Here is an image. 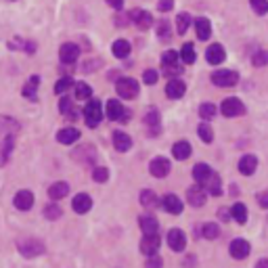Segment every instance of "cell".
I'll return each instance as SVG.
<instances>
[{
  "instance_id": "obj_40",
  "label": "cell",
  "mask_w": 268,
  "mask_h": 268,
  "mask_svg": "<svg viewBox=\"0 0 268 268\" xmlns=\"http://www.w3.org/2000/svg\"><path fill=\"white\" fill-rule=\"evenodd\" d=\"M61 207L57 205V203H50V205H46L44 207V216L48 218V220H57V218H61Z\"/></svg>"
},
{
  "instance_id": "obj_10",
  "label": "cell",
  "mask_w": 268,
  "mask_h": 268,
  "mask_svg": "<svg viewBox=\"0 0 268 268\" xmlns=\"http://www.w3.org/2000/svg\"><path fill=\"white\" fill-rule=\"evenodd\" d=\"M229 249H231V256H233L235 260H243V258H247V256H249V251H251V247H249V243L245 241V239H235Z\"/></svg>"
},
{
  "instance_id": "obj_1",
  "label": "cell",
  "mask_w": 268,
  "mask_h": 268,
  "mask_svg": "<svg viewBox=\"0 0 268 268\" xmlns=\"http://www.w3.org/2000/svg\"><path fill=\"white\" fill-rule=\"evenodd\" d=\"M17 247L21 251V256L25 258H36L40 253H44V243H40L38 239H19Z\"/></svg>"
},
{
  "instance_id": "obj_11",
  "label": "cell",
  "mask_w": 268,
  "mask_h": 268,
  "mask_svg": "<svg viewBox=\"0 0 268 268\" xmlns=\"http://www.w3.org/2000/svg\"><path fill=\"white\" fill-rule=\"evenodd\" d=\"M157 249H159V237L145 235V239L140 241V251H143L145 256H157Z\"/></svg>"
},
{
  "instance_id": "obj_38",
  "label": "cell",
  "mask_w": 268,
  "mask_h": 268,
  "mask_svg": "<svg viewBox=\"0 0 268 268\" xmlns=\"http://www.w3.org/2000/svg\"><path fill=\"white\" fill-rule=\"evenodd\" d=\"M197 134H199V138L203 140V143H211V140H214V132H211V128H209L207 124H199Z\"/></svg>"
},
{
  "instance_id": "obj_47",
  "label": "cell",
  "mask_w": 268,
  "mask_h": 268,
  "mask_svg": "<svg viewBox=\"0 0 268 268\" xmlns=\"http://www.w3.org/2000/svg\"><path fill=\"white\" fill-rule=\"evenodd\" d=\"M162 258L159 256H149V260H147V264H145V268H162Z\"/></svg>"
},
{
  "instance_id": "obj_50",
  "label": "cell",
  "mask_w": 268,
  "mask_h": 268,
  "mask_svg": "<svg viewBox=\"0 0 268 268\" xmlns=\"http://www.w3.org/2000/svg\"><path fill=\"white\" fill-rule=\"evenodd\" d=\"M182 74V67L178 65H168L166 67V76H180Z\"/></svg>"
},
{
  "instance_id": "obj_28",
  "label": "cell",
  "mask_w": 268,
  "mask_h": 268,
  "mask_svg": "<svg viewBox=\"0 0 268 268\" xmlns=\"http://www.w3.org/2000/svg\"><path fill=\"white\" fill-rule=\"evenodd\" d=\"M38 84H40V78L38 76H32L30 78V82H27L25 84V86H23V96L25 98H32V101H36V90H38Z\"/></svg>"
},
{
  "instance_id": "obj_43",
  "label": "cell",
  "mask_w": 268,
  "mask_h": 268,
  "mask_svg": "<svg viewBox=\"0 0 268 268\" xmlns=\"http://www.w3.org/2000/svg\"><path fill=\"white\" fill-rule=\"evenodd\" d=\"M92 178L96 182H105L109 178V170H107V168H103V166H96L94 170H92Z\"/></svg>"
},
{
  "instance_id": "obj_44",
  "label": "cell",
  "mask_w": 268,
  "mask_h": 268,
  "mask_svg": "<svg viewBox=\"0 0 268 268\" xmlns=\"http://www.w3.org/2000/svg\"><path fill=\"white\" fill-rule=\"evenodd\" d=\"M251 9L258 13V15H264V13H268V0H249Z\"/></svg>"
},
{
  "instance_id": "obj_24",
  "label": "cell",
  "mask_w": 268,
  "mask_h": 268,
  "mask_svg": "<svg viewBox=\"0 0 268 268\" xmlns=\"http://www.w3.org/2000/svg\"><path fill=\"white\" fill-rule=\"evenodd\" d=\"M140 229H143L145 235H157L159 222L155 220L153 216H140Z\"/></svg>"
},
{
  "instance_id": "obj_34",
  "label": "cell",
  "mask_w": 268,
  "mask_h": 268,
  "mask_svg": "<svg viewBox=\"0 0 268 268\" xmlns=\"http://www.w3.org/2000/svg\"><path fill=\"white\" fill-rule=\"evenodd\" d=\"M145 124H147V126H153V132H157V130H159V111H157V109L147 111Z\"/></svg>"
},
{
  "instance_id": "obj_7",
  "label": "cell",
  "mask_w": 268,
  "mask_h": 268,
  "mask_svg": "<svg viewBox=\"0 0 268 268\" xmlns=\"http://www.w3.org/2000/svg\"><path fill=\"white\" fill-rule=\"evenodd\" d=\"M168 245H170L172 251H185L187 247V237L180 229H172L168 233Z\"/></svg>"
},
{
  "instance_id": "obj_18",
  "label": "cell",
  "mask_w": 268,
  "mask_h": 268,
  "mask_svg": "<svg viewBox=\"0 0 268 268\" xmlns=\"http://www.w3.org/2000/svg\"><path fill=\"white\" fill-rule=\"evenodd\" d=\"M162 207L166 211H170V214H180V211H182V201H180V197H176V195H166L162 199Z\"/></svg>"
},
{
  "instance_id": "obj_37",
  "label": "cell",
  "mask_w": 268,
  "mask_h": 268,
  "mask_svg": "<svg viewBox=\"0 0 268 268\" xmlns=\"http://www.w3.org/2000/svg\"><path fill=\"white\" fill-rule=\"evenodd\" d=\"M216 114H218V109H216V105H211V103H203V105L199 107V118H203L205 122L211 120Z\"/></svg>"
},
{
  "instance_id": "obj_22",
  "label": "cell",
  "mask_w": 268,
  "mask_h": 268,
  "mask_svg": "<svg viewBox=\"0 0 268 268\" xmlns=\"http://www.w3.org/2000/svg\"><path fill=\"white\" fill-rule=\"evenodd\" d=\"M114 147L118 149V151H130V147H132V138L126 134V132H114Z\"/></svg>"
},
{
  "instance_id": "obj_12",
  "label": "cell",
  "mask_w": 268,
  "mask_h": 268,
  "mask_svg": "<svg viewBox=\"0 0 268 268\" xmlns=\"http://www.w3.org/2000/svg\"><path fill=\"white\" fill-rule=\"evenodd\" d=\"M149 170L155 178H164V176H168V172H170V162L166 157H155L149 166Z\"/></svg>"
},
{
  "instance_id": "obj_52",
  "label": "cell",
  "mask_w": 268,
  "mask_h": 268,
  "mask_svg": "<svg viewBox=\"0 0 268 268\" xmlns=\"http://www.w3.org/2000/svg\"><path fill=\"white\" fill-rule=\"evenodd\" d=\"M258 201H260L262 207H268V191H264V193L258 195Z\"/></svg>"
},
{
  "instance_id": "obj_33",
  "label": "cell",
  "mask_w": 268,
  "mask_h": 268,
  "mask_svg": "<svg viewBox=\"0 0 268 268\" xmlns=\"http://www.w3.org/2000/svg\"><path fill=\"white\" fill-rule=\"evenodd\" d=\"M180 57H182V61H185L187 65L195 63V46L191 44V42H187V44L180 48Z\"/></svg>"
},
{
  "instance_id": "obj_13",
  "label": "cell",
  "mask_w": 268,
  "mask_h": 268,
  "mask_svg": "<svg viewBox=\"0 0 268 268\" xmlns=\"http://www.w3.org/2000/svg\"><path fill=\"white\" fill-rule=\"evenodd\" d=\"M130 21H134L140 30H147V27H151L153 19H151V13L143 11V9H134L130 11Z\"/></svg>"
},
{
  "instance_id": "obj_26",
  "label": "cell",
  "mask_w": 268,
  "mask_h": 268,
  "mask_svg": "<svg viewBox=\"0 0 268 268\" xmlns=\"http://www.w3.org/2000/svg\"><path fill=\"white\" fill-rule=\"evenodd\" d=\"M111 50H114V55L118 59H126L130 55V42H126V40H116L114 42V46H111Z\"/></svg>"
},
{
  "instance_id": "obj_17",
  "label": "cell",
  "mask_w": 268,
  "mask_h": 268,
  "mask_svg": "<svg viewBox=\"0 0 268 268\" xmlns=\"http://www.w3.org/2000/svg\"><path fill=\"white\" fill-rule=\"evenodd\" d=\"M256 168H258V159L253 157V155H243L241 162H239V172L243 176H251L256 172Z\"/></svg>"
},
{
  "instance_id": "obj_41",
  "label": "cell",
  "mask_w": 268,
  "mask_h": 268,
  "mask_svg": "<svg viewBox=\"0 0 268 268\" xmlns=\"http://www.w3.org/2000/svg\"><path fill=\"white\" fill-rule=\"evenodd\" d=\"M72 86H74V80H72V78H61L57 84H55V92H57V94H63L65 90H69Z\"/></svg>"
},
{
  "instance_id": "obj_25",
  "label": "cell",
  "mask_w": 268,
  "mask_h": 268,
  "mask_svg": "<svg viewBox=\"0 0 268 268\" xmlns=\"http://www.w3.org/2000/svg\"><path fill=\"white\" fill-rule=\"evenodd\" d=\"M195 30H197V38H199V40H207V38L211 36V25H209V21H207L205 17H199V19H197Z\"/></svg>"
},
{
  "instance_id": "obj_21",
  "label": "cell",
  "mask_w": 268,
  "mask_h": 268,
  "mask_svg": "<svg viewBox=\"0 0 268 268\" xmlns=\"http://www.w3.org/2000/svg\"><path fill=\"white\" fill-rule=\"evenodd\" d=\"M67 193H69V185H67V182H55V185H50V189H48V197H50L52 201L63 199Z\"/></svg>"
},
{
  "instance_id": "obj_42",
  "label": "cell",
  "mask_w": 268,
  "mask_h": 268,
  "mask_svg": "<svg viewBox=\"0 0 268 268\" xmlns=\"http://www.w3.org/2000/svg\"><path fill=\"white\" fill-rule=\"evenodd\" d=\"M251 63L256 65V67H264V65L268 63V50H258V52L251 57Z\"/></svg>"
},
{
  "instance_id": "obj_16",
  "label": "cell",
  "mask_w": 268,
  "mask_h": 268,
  "mask_svg": "<svg viewBox=\"0 0 268 268\" xmlns=\"http://www.w3.org/2000/svg\"><path fill=\"white\" fill-rule=\"evenodd\" d=\"M72 205H74V211H78V214H86V211L92 207V199L86 193H80V195L74 197Z\"/></svg>"
},
{
  "instance_id": "obj_3",
  "label": "cell",
  "mask_w": 268,
  "mask_h": 268,
  "mask_svg": "<svg viewBox=\"0 0 268 268\" xmlns=\"http://www.w3.org/2000/svg\"><path fill=\"white\" fill-rule=\"evenodd\" d=\"M116 90L122 98H134L138 94V82L134 78H120L116 82Z\"/></svg>"
},
{
  "instance_id": "obj_9",
  "label": "cell",
  "mask_w": 268,
  "mask_h": 268,
  "mask_svg": "<svg viewBox=\"0 0 268 268\" xmlns=\"http://www.w3.org/2000/svg\"><path fill=\"white\" fill-rule=\"evenodd\" d=\"M128 116L130 114L124 109V105L120 101H116V98L107 101V118L109 120H122V122H126V120H128Z\"/></svg>"
},
{
  "instance_id": "obj_15",
  "label": "cell",
  "mask_w": 268,
  "mask_h": 268,
  "mask_svg": "<svg viewBox=\"0 0 268 268\" xmlns=\"http://www.w3.org/2000/svg\"><path fill=\"white\" fill-rule=\"evenodd\" d=\"M211 174H214V172H211V168H209L207 164H197V166L193 168V178H195L197 185H201V187L209 180Z\"/></svg>"
},
{
  "instance_id": "obj_23",
  "label": "cell",
  "mask_w": 268,
  "mask_h": 268,
  "mask_svg": "<svg viewBox=\"0 0 268 268\" xmlns=\"http://www.w3.org/2000/svg\"><path fill=\"white\" fill-rule=\"evenodd\" d=\"M78 138H80V132L76 128H63V130L57 132V140L61 145H72V143H76Z\"/></svg>"
},
{
  "instance_id": "obj_5",
  "label": "cell",
  "mask_w": 268,
  "mask_h": 268,
  "mask_svg": "<svg viewBox=\"0 0 268 268\" xmlns=\"http://www.w3.org/2000/svg\"><path fill=\"white\" fill-rule=\"evenodd\" d=\"M220 114H222L224 118L243 116V114H245V105L239 101V98H227V101H222V105H220Z\"/></svg>"
},
{
  "instance_id": "obj_48",
  "label": "cell",
  "mask_w": 268,
  "mask_h": 268,
  "mask_svg": "<svg viewBox=\"0 0 268 268\" xmlns=\"http://www.w3.org/2000/svg\"><path fill=\"white\" fill-rule=\"evenodd\" d=\"M59 109H61V114H69V111H72V101H69V98L65 96V98H61V103H59Z\"/></svg>"
},
{
  "instance_id": "obj_51",
  "label": "cell",
  "mask_w": 268,
  "mask_h": 268,
  "mask_svg": "<svg viewBox=\"0 0 268 268\" xmlns=\"http://www.w3.org/2000/svg\"><path fill=\"white\" fill-rule=\"evenodd\" d=\"M157 34H159V38H166L168 34H170V27H168L166 21H162V23L157 25Z\"/></svg>"
},
{
  "instance_id": "obj_27",
  "label": "cell",
  "mask_w": 268,
  "mask_h": 268,
  "mask_svg": "<svg viewBox=\"0 0 268 268\" xmlns=\"http://www.w3.org/2000/svg\"><path fill=\"white\" fill-rule=\"evenodd\" d=\"M172 153H174V157L176 159H187L189 155H191V145L187 143V140H180V143H176L174 147H172Z\"/></svg>"
},
{
  "instance_id": "obj_14",
  "label": "cell",
  "mask_w": 268,
  "mask_h": 268,
  "mask_svg": "<svg viewBox=\"0 0 268 268\" xmlns=\"http://www.w3.org/2000/svg\"><path fill=\"white\" fill-rule=\"evenodd\" d=\"M13 203H15V207L17 209H21V211H25V209H30L32 205H34V193L32 191H19L17 195H15V199H13Z\"/></svg>"
},
{
  "instance_id": "obj_8",
  "label": "cell",
  "mask_w": 268,
  "mask_h": 268,
  "mask_svg": "<svg viewBox=\"0 0 268 268\" xmlns=\"http://www.w3.org/2000/svg\"><path fill=\"white\" fill-rule=\"evenodd\" d=\"M78 57H80V48H78V44H74V42H67V44H63V46L59 48V59H61L65 65L76 63Z\"/></svg>"
},
{
  "instance_id": "obj_39",
  "label": "cell",
  "mask_w": 268,
  "mask_h": 268,
  "mask_svg": "<svg viewBox=\"0 0 268 268\" xmlns=\"http://www.w3.org/2000/svg\"><path fill=\"white\" fill-rule=\"evenodd\" d=\"M201 235H203L205 239H216V237L220 235V229H218V224H214V222H207L205 227L201 229Z\"/></svg>"
},
{
  "instance_id": "obj_4",
  "label": "cell",
  "mask_w": 268,
  "mask_h": 268,
  "mask_svg": "<svg viewBox=\"0 0 268 268\" xmlns=\"http://www.w3.org/2000/svg\"><path fill=\"white\" fill-rule=\"evenodd\" d=\"M237 80H239L237 72H231V69H218V72L211 74V82H214L216 86H222V88L235 86Z\"/></svg>"
},
{
  "instance_id": "obj_6",
  "label": "cell",
  "mask_w": 268,
  "mask_h": 268,
  "mask_svg": "<svg viewBox=\"0 0 268 268\" xmlns=\"http://www.w3.org/2000/svg\"><path fill=\"white\" fill-rule=\"evenodd\" d=\"M205 199H207V191H205V187H201V185H195V187H191V189L187 191V201H189L193 207H201V205L205 203Z\"/></svg>"
},
{
  "instance_id": "obj_53",
  "label": "cell",
  "mask_w": 268,
  "mask_h": 268,
  "mask_svg": "<svg viewBox=\"0 0 268 268\" xmlns=\"http://www.w3.org/2000/svg\"><path fill=\"white\" fill-rule=\"evenodd\" d=\"M107 3H109L111 7H114V9H118V11L124 7V0H107Z\"/></svg>"
},
{
  "instance_id": "obj_35",
  "label": "cell",
  "mask_w": 268,
  "mask_h": 268,
  "mask_svg": "<svg viewBox=\"0 0 268 268\" xmlns=\"http://www.w3.org/2000/svg\"><path fill=\"white\" fill-rule=\"evenodd\" d=\"M11 151H13V136H7L5 143H3V147H0V166H3V164L9 159Z\"/></svg>"
},
{
  "instance_id": "obj_45",
  "label": "cell",
  "mask_w": 268,
  "mask_h": 268,
  "mask_svg": "<svg viewBox=\"0 0 268 268\" xmlns=\"http://www.w3.org/2000/svg\"><path fill=\"white\" fill-rule=\"evenodd\" d=\"M162 63H164V67H168V65H176V52H174V50H166V52H164V57H162Z\"/></svg>"
},
{
  "instance_id": "obj_2",
  "label": "cell",
  "mask_w": 268,
  "mask_h": 268,
  "mask_svg": "<svg viewBox=\"0 0 268 268\" xmlns=\"http://www.w3.org/2000/svg\"><path fill=\"white\" fill-rule=\"evenodd\" d=\"M84 120L90 128H96L98 124L103 120V107H101V101H88V105L84 107Z\"/></svg>"
},
{
  "instance_id": "obj_49",
  "label": "cell",
  "mask_w": 268,
  "mask_h": 268,
  "mask_svg": "<svg viewBox=\"0 0 268 268\" xmlns=\"http://www.w3.org/2000/svg\"><path fill=\"white\" fill-rule=\"evenodd\" d=\"M172 7H174V0H159V5H157V9H159L162 13L172 11Z\"/></svg>"
},
{
  "instance_id": "obj_20",
  "label": "cell",
  "mask_w": 268,
  "mask_h": 268,
  "mask_svg": "<svg viewBox=\"0 0 268 268\" xmlns=\"http://www.w3.org/2000/svg\"><path fill=\"white\" fill-rule=\"evenodd\" d=\"M185 90H187V86H185V82H180V80L168 82V86H166V94L170 98H180L185 94Z\"/></svg>"
},
{
  "instance_id": "obj_54",
  "label": "cell",
  "mask_w": 268,
  "mask_h": 268,
  "mask_svg": "<svg viewBox=\"0 0 268 268\" xmlns=\"http://www.w3.org/2000/svg\"><path fill=\"white\" fill-rule=\"evenodd\" d=\"M256 268H268V258H262V260L256 264Z\"/></svg>"
},
{
  "instance_id": "obj_36",
  "label": "cell",
  "mask_w": 268,
  "mask_h": 268,
  "mask_svg": "<svg viewBox=\"0 0 268 268\" xmlns=\"http://www.w3.org/2000/svg\"><path fill=\"white\" fill-rule=\"evenodd\" d=\"M189 25H191V15H189V13H180L178 19H176V30H178V34H185L189 30Z\"/></svg>"
},
{
  "instance_id": "obj_19",
  "label": "cell",
  "mask_w": 268,
  "mask_h": 268,
  "mask_svg": "<svg viewBox=\"0 0 268 268\" xmlns=\"http://www.w3.org/2000/svg\"><path fill=\"white\" fill-rule=\"evenodd\" d=\"M224 57H227V52H224V48H222L220 44H211V46L207 48V52H205V59H207V63H211V65L222 63Z\"/></svg>"
},
{
  "instance_id": "obj_29",
  "label": "cell",
  "mask_w": 268,
  "mask_h": 268,
  "mask_svg": "<svg viewBox=\"0 0 268 268\" xmlns=\"http://www.w3.org/2000/svg\"><path fill=\"white\" fill-rule=\"evenodd\" d=\"M140 203H143V207L147 209H153V207H157V195H155L153 191H143L140 193Z\"/></svg>"
},
{
  "instance_id": "obj_31",
  "label": "cell",
  "mask_w": 268,
  "mask_h": 268,
  "mask_svg": "<svg viewBox=\"0 0 268 268\" xmlns=\"http://www.w3.org/2000/svg\"><path fill=\"white\" fill-rule=\"evenodd\" d=\"M203 187H205V191H207L209 195H216V197H218V195L222 193V189H220V176H218V174H211L209 180L205 182Z\"/></svg>"
},
{
  "instance_id": "obj_55",
  "label": "cell",
  "mask_w": 268,
  "mask_h": 268,
  "mask_svg": "<svg viewBox=\"0 0 268 268\" xmlns=\"http://www.w3.org/2000/svg\"><path fill=\"white\" fill-rule=\"evenodd\" d=\"M220 216H222V220H231L229 218V209H220Z\"/></svg>"
},
{
  "instance_id": "obj_32",
  "label": "cell",
  "mask_w": 268,
  "mask_h": 268,
  "mask_svg": "<svg viewBox=\"0 0 268 268\" xmlns=\"http://www.w3.org/2000/svg\"><path fill=\"white\" fill-rule=\"evenodd\" d=\"M90 94H92V88L88 86V84L76 82V98L78 101H86V98H90Z\"/></svg>"
},
{
  "instance_id": "obj_30",
  "label": "cell",
  "mask_w": 268,
  "mask_h": 268,
  "mask_svg": "<svg viewBox=\"0 0 268 268\" xmlns=\"http://www.w3.org/2000/svg\"><path fill=\"white\" fill-rule=\"evenodd\" d=\"M231 216H233L239 224H245V220H247V207H245L243 203H235V205L231 207Z\"/></svg>"
},
{
  "instance_id": "obj_46",
  "label": "cell",
  "mask_w": 268,
  "mask_h": 268,
  "mask_svg": "<svg viewBox=\"0 0 268 268\" xmlns=\"http://www.w3.org/2000/svg\"><path fill=\"white\" fill-rule=\"evenodd\" d=\"M157 72H155V69H147V72L143 74V80H145V84H149V86H151V84H155V82H157Z\"/></svg>"
}]
</instances>
